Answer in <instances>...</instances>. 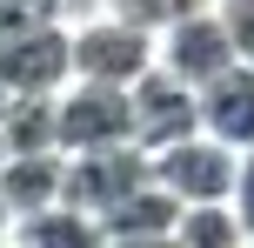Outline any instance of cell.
<instances>
[{
    "label": "cell",
    "instance_id": "cell-1",
    "mask_svg": "<svg viewBox=\"0 0 254 248\" xmlns=\"http://www.w3.org/2000/svg\"><path fill=\"white\" fill-rule=\"evenodd\" d=\"M154 61H161V34L154 27L121 20V13L74 20V74L80 81H121V87H134Z\"/></svg>",
    "mask_w": 254,
    "mask_h": 248
},
{
    "label": "cell",
    "instance_id": "cell-2",
    "mask_svg": "<svg viewBox=\"0 0 254 248\" xmlns=\"http://www.w3.org/2000/svg\"><path fill=\"white\" fill-rule=\"evenodd\" d=\"M121 141H134V87L74 74L61 87V148L87 155V148H121Z\"/></svg>",
    "mask_w": 254,
    "mask_h": 248
},
{
    "label": "cell",
    "instance_id": "cell-3",
    "mask_svg": "<svg viewBox=\"0 0 254 248\" xmlns=\"http://www.w3.org/2000/svg\"><path fill=\"white\" fill-rule=\"evenodd\" d=\"M74 81V27L34 20L0 40V87L7 94H61Z\"/></svg>",
    "mask_w": 254,
    "mask_h": 248
},
{
    "label": "cell",
    "instance_id": "cell-4",
    "mask_svg": "<svg viewBox=\"0 0 254 248\" xmlns=\"http://www.w3.org/2000/svg\"><path fill=\"white\" fill-rule=\"evenodd\" d=\"M234 174H241V148L207 128L154 155V181L174 188L181 201H234Z\"/></svg>",
    "mask_w": 254,
    "mask_h": 248
},
{
    "label": "cell",
    "instance_id": "cell-5",
    "mask_svg": "<svg viewBox=\"0 0 254 248\" xmlns=\"http://www.w3.org/2000/svg\"><path fill=\"white\" fill-rule=\"evenodd\" d=\"M154 181V148L121 141V148H87V155H67V201H80L87 215L121 208L127 195Z\"/></svg>",
    "mask_w": 254,
    "mask_h": 248
},
{
    "label": "cell",
    "instance_id": "cell-6",
    "mask_svg": "<svg viewBox=\"0 0 254 248\" xmlns=\"http://www.w3.org/2000/svg\"><path fill=\"white\" fill-rule=\"evenodd\" d=\"M188 134H201V87L154 61L147 74L134 81V141L161 155V148L188 141Z\"/></svg>",
    "mask_w": 254,
    "mask_h": 248
},
{
    "label": "cell",
    "instance_id": "cell-7",
    "mask_svg": "<svg viewBox=\"0 0 254 248\" xmlns=\"http://www.w3.org/2000/svg\"><path fill=\"white\" fill-rule=\"evenodd\" d=\"M234 61H241V47H234V34H228V20H221V7L181 13V20L161 27V67H174L181 81H194V87H207L214 74H228Z\"/></svg>",
    "mask_w": 254,
    "mask_h": 248
},
{
    "label": "cell",
    "instance_id": "cell-8",
    "mask_svg": "<svg viewBox=\"0 0 254 248\" xmlns=\"http://www.w3.org/2000/svg\"><path fill=\"white\" fill-rule=\"evenodd\" d=\"M181 208H188V201H181L174 188L147 181L140 195H127L121 208L101 215V242H107V248H154V242H174Z\"/></svg>",
    "mask_w": 254,
    "mask_h": 248
},
{
    "label": "cell",
    "instance_id": "cell-9",
    "mask_svg": "<svg viewBox=\"0 0 254 248\" xmlns=\"http://www.w3.org/2000/svg\"><path fill=\"white\" fill-rule=\"evenodd\" d=\"M201 128L234 148H254V61H234L201 87Z\"/></svg>",
    "mask_w": 254,
    "mask_h": 248
},
{
    "label": "cell",
    "instance_id": "cell-10",
    "mask_svg": "<svg viewBox=\"0 0 254 248\" xmlns=\"http://www.w3.org/2000/svg\"><path fill=\"white\" fill-rule=\"evenodd\" d=\"M13 242H27V248H87V242H101V215H87L80 201H47L34 215H13Z\"/></svg>",
    "mask_w": 254,
    "mask_h": 248
},
{
    "label": "cell",
    "instance_id": "cell-11",
    "mask_svg": "<svg viewBox=\"0 0 254 248\" xmlns=\"http://www.w3.org/2000/svg\"><path fill=\"white\" fill-rule=\"evenodd\" d=\"M13 155H40V148H61V94H13L7 121H0ZM67 155V148H61Z\"/></svg>",
    "mask_w": 254,
    "mask_h": 248
},
{
    "label": "cell",
    "instance_id": "cell-12",
    "mask_svg": "<svg viewBox=\"0 0 254 248\" xmlns=\"http://www.w3.org/2000/svg\"><path fill=\"white\" fill-rule=\"evenodd\" d=\"M174 242H181V248H234V242H248L241 208H234V201H188Z\"/></svg>",
    "mask_w": 254,
    "mask_h": 248
},
{
    "label": "cell",
    "instance_id": "cell-13",
    "mask_svg": "<svg viewBox=\"0 0 254 248\" xmlns=\"http://www.w3.org/2000/svg\"><path fill=\"white\" fill-rule=\"evenodd\" d=\"M221 20H228L241 61H254V0H221Z\"/></svg>",
    "mask_w": 254,
    "mask_h": 248
},
{
    "label": "cell",
    "instance_id": "cell-14",
    "mask_svg": "<svg viewBox=\"0 0 254 248\" xmlns=\"http://www.w3.org/2000/svg\"><path fill=\"white\" fill-rule=\"evenodd\" d=\"M234 208H241V228L254 242V148H241V174H234Z\"/></svg>",
    "mask_w": 254,
    "mask_h": 248
},
{
    "label": "cell",
    "instance_id": "cell-15",
    "mask_svg": "<svg viewBox=\"0 0 254 248\" xmlns=\"http://www.w3.org/2000/svg\"><path fill=\"white\" fill-rule=\"evenodd\" d=\"M61 7H67V20H87V13H101L107 0H61Z\"/></svg>",
    "mask_w": 254,
    "mask_h": 248
},
{
    "label": "cell",
    "instance_id": "cell-16",
    "mask_svg": "<svg viewBox=\"0 0 254 248\" xmlns=\"http://www.w3.org/2000/svg\"><path fill=\"white\" fill-rule=\"evenodd\" d=\"M7 107H13V94H7V87H0V121H7Z\"/></svg>",
    "mask_w": 254,
    "mask_h": 248
},
{
    "label": "cell",
    "instance_id": "cell-17",
    "mask_svg": "<svg viewBox=\"0 0 254 248\" xmlns=\"http://www.w3.org/2000/svg\"><path fill=\"white\" fill-rule=\"evenodd\" d=\"M7 155H13V148H7V134H0V168H7Z\"/></svg>",
    "mask_w": 254,
    "mask_h": 248
}]
</instances>
